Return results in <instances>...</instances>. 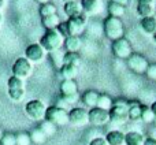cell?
Masks as SVG:
<instances>
[{"label": "cell", "instance_id": "cell-36", "mask_svg": "<svg viewBox=\"0 0 156 145\" xmlns=\"http://www.w3.org/2000/svg\"><path fill=\"white\" fill-rule=\"evenodd\" d=\"M62 99L65 100L69 105H73V104H76L78 100H80V94L76 93V94H69V96H62Z\"/></svg>", "mask_w": 156, "mask_h": 145}, {"label": "cell", "instance_id": "cell-14", "mask_svg": "<svg viewBox=\"0 0 156 145\" xmlns=\"http://www.w3.org/2000/svg\"><path fill=\"white\" fill-rule=\"evenodd\" d=\"M82 11L86 15H94L101 11V0H81Z\"/></svg>", "mask_w": 156, "mask_h": 145}, {"label": "cell", "instance_id": "cell-28", "mask_svg": "<svg viewBox=\"0 0 156 145\" xmlns=\"http://www.w3.org/2000/svg\"><path fill=\"white\" fill-rule=\"evenodd\" d=\"M107 10H108L110 16H115V18H121V16L125 14V7L123 5L116 4V3H112V2L108 3Z\"/></svg>", "mask_w": 156, "mask_h": 145}, {"label": "cell", "instance_id": "cell-17", "mask_svg": "<svg viewBox=\"0 0 156 145\" xmlns=\"http://www.w3.org/2000/svg\"><path fill=\"white\" fill-rule=\"evenodd\" d=\"M100 93H97L96 90H86L85 93L81 96V101L83 103V105H86L88 108H94L97 107V101H99Z\"/></svg>", "mask_w": 156, "mask_h": 145}, {"label": "cell", "instance_id": "cell-19", "mask_svg": "<svg viewBox=\"0 0 156 145\" xmlns=\"http://www.w3.org/2000/svg\"><path fill=\"white\" fill-rule=\"evenodd\" d=\"M60 92L62 96H69V94L78 93V85L74 80H63L60 83Z\"/></svg>", "mask_w": 156, "mask_h": 145}, {"label": "cell", "instance_id": "cell-35", "mask_svg": "<svg viewBox=\"0 0 156 145\" xmlns=\"http://www.w3.org/2000/svg\"><path fill=\"white\" fill-rule=\"evenodd\" d=\"M145 75L149 78V80H152V81L156 82V63H149L148 70H147Z\"/></svg>", "mask_w": 156, "mask_h": 145}, {"label": "cell", "instance_id": "cell-43", "mask_svg": "<svg viewBox=\"0 0 156 145\" xmlns=\"http://www.w3.org/2000/svg\"><path fill=\"white\" fill-rule=\"evenodd\" d=\"M4 7V0H0V10Z\"/></svg>", "mask_w": 156, "mask_h": 145}, {"label": "cell", "instance_id": "cell-5", "mask_svg": "<svg viewBox=\"0 0 156 145\" xmlns=\"http://www.w3.org/2000/svg\"><path fill=\"white\" fill-rule=\"evenodd\" d=\"M45 121L54 123L55 126H65L69 123V111L56 105H51L47 108Z\"/></svg>", "mask_w": 156, "mask_h": 145}, {"label": "cell", "instance_id": "cell-22", "mask_svg": "<svg viewBox=\"0 0 156 145\" xmlns=\"http://www.w3.org/2000/svg\"><path fill=\"white\" fill-rule=\"evenodd\" d=\"M60 75L63 77V80H74L78 74V66L76 65H65L63 63L60 66Z\"/></svg>", "mask_w": 156, "mask_h": 145}, {"label": "cell", "instance_id": "cell-1", "mask_svg": "<svg viewBox=\"0 0 156 145\" xmlns=\"http://www.w3.org/2000/svg\"><path fill=\"white\" fill-rule=\"evenodd\" d=\"M88 22V16L86 14H80L77 16L69 18L67 21L60 22V25L58 26V30L63 34V37H69V36H80L83 32Z\"/></svg>", "mask_w": 156, "mask_h": 145}, {"label": "cell", "instance_id": "cell-16", "mask_svg": "<svg viewBox=\"0 0 156 145\" xmlns=\"http://www.w3.org/2000/svg\"><path fill=\"white\" fill-rule=\"evenodd\" d=\"M63 11H65V14L69 18H73V16L82 14L83 11H82V5H81V0H74V2H70V3H65Z\"/></svg>", "mask_w": 156, "mask_h": 145}, {"label": "cell", "instance_id": "cell-9", "mask_svg": "<svg viewBox=\"0 0 156 145\" xmlns=\"http://www.w3.org/2000/svg\"><path fill=\"white\" fill-rule=\"evenodd\" d=\"M126 62H127V67L133 72H136V74H145L149 66V62L147 60L145 56H143L141 54H134V52Z\"/></svg>", "mask_w": 156, "mask_h": 145}, {"label": "cell", "instance_id": "cell-3", "mask_svg": "<svg viewBox=\"0 0 156 145\" xmlns=\"http://www.w3.org/2000/svg\"><path fill=\"white\" fill-rule=\"evenodd\" d=\"M129 121V101L125 99L114 100V105L110 110V122L114 125H125Z\"/></svg>", "mask_w": 156, "mask_h": 145}, {"label": "cell", "instance_id": "cell-25", "mask_svg": "<svg viewBox=\"0 0 156 145\" xmlns=\"http://www.w3.org/2000/svg\"><path fill=\"white\" fill-rule=\"evenodd\" d=\"M41 22H43V26L45 27L47 30L58 29V26L60 25V18L58 14H54V15L43 16V18H41Z\"/></svg>", "mask_w": 156, "mask_h": 145}, {"label": "cell", "instance_id": "cell-7", "mask_svg": "<svg viewBox=\"0 0 156 145\" xmlns=\"http://www.w3.org/2000/svg\"><path fill=\"white\" fill-rule=\"evenodd\" d=\"M7 88H8V96L12 99L14 101H21L25 97V82L23 80L18 77H10L7 81Z\"/></svg>", "mask_w": 156, "mask_h": 145}, {"label": "cell", "instance_id": "cell-13", "mask_svg": "<svg viewBox=\"0 0 156 145\" xmlns=\"http://www.w3.org/2000/svg\"><path fill=\"white\" fill-rule=\"evenodd\" d=\"M47 51L40 45V44H30L26 49H25V58L29 60L30 63H40L45 58Z\"/></svg>", "mask_w": 156, "mask_h": 145}, {"label": "cell", "instance_id": "cell-39", "mask_svg": "<svg viewBox=\"0 0 156 145\" xmlns=\"http://www.w3.org/2000/svg\"><path fill=\"white\" fill-rule=\"evenodd\" d=\"M55 105H56V107H60V108H65V110L69 107V104L65 101V100L62 99V97H60V99L58 100V103H56V104H55Z\"/></svg>", "mask_w": 156, "mask_h": 145}, {"label": "cell", "instance_id": "cell-29", "mask_svg": "<svg viewBox=\"0 0 156 145\" xmlns=\"http://www.w3.org/2000/svg\"><path fill=\"white\" fill-rule=\"evenodd\" d=\"M155 114L148 105H143V111H141V121L145 123H154L155 121Z\"/></svg>", "mask_w": 156, "mask_h": 145}, {"label": "cell", "instance_id": "cell-23", "mask_svg": "<svg viewBox=\"0 0 156 145\" xmlns=\"http://www.w3.org/2000/svg\"><path fill=\"white\" fill-rule=\"evenodd\" d=\"M155 12V5L152 3H137V14L138 16L147 18V16H152Z\"/></svg>", "mask_w": 156, "mask_h": 145}, {"label": "cell", "instance_id": "cell-20", "mask_svg": "<svg viewBox=\"0 0 156 145\" xmlns=\"http://www.w3.org/2000/svg\"><path fill=\"white\" fill-rule=\"evenodd\" d=\"M140 26L143 29L144 33L147 34H152L156 32V16H147V18H143L140 22Z\"/></svg>", "mask_w": 156, "mask_h": 145}, {"label": "cell", "instance_id": "cell-21", "mask_svg": "<svg viewBox=\"0 0 156 145\" xmlns=\"http://www.w3.org/2000/svg\"><path fill=\"white\" fill-rule=\"evenodd\" d=\"M144 137L140 132H129L125 134V145H143Z\"/></svg>", "mask_w": 156, "mask_h": 145}, {"label": "cell", "instance_id": "cell-31", "mask_svg": "<svg viewBox=\"0 0 156 145\" xmlns=\"http://www.w3.org/2000/svg\"><path fill=\"white\" fill-rule=\"evenodd\" d=\"M54 14H56V5L52 4L51 2L40 5V15H41V18H43V16H48V15H54Z\"/></svg>", "mask_w": 156, "mask_h": 145}, {"label": "cell", "instance_id": "cell-40", "mask_svg": "<svg viewBox=\"0 0 156 145\" xmlns=\"http://www.w3.org/2000/svg\"><path fill=\"white\" fill-rule=\"evenodd\" d=\"M112 3H116V4H121V5H123V7H126L127 4H129V2L130 0H111Z\"/></svg>", "mask_w": 156, "mask_h": 145}, {"label": "cell", "instance_id": "cell-27", "mask_svg": "<svg viewBox=\"0 0 156 145\" xmlns=\"http://www.w3.org/2000/svg\"><path fill=\"white\" fill-rule=\"evenodd\" d=\"M114 105V100L111 99V96L105 93H100L99 96V101H97V107L101 108V110H105V111H110Z\"/></svg>", "mask_w": 156, "mask_h": 145}, {"label": "cell", "instance_id": "cell-33", "mask_svg": "<svg viewBox=\"0 0 156 145\" xmlns=\"http://www.w3.org/2000/svg\"><path fill=\"white\" fill-rule=\"evenodd\" d=\"M15 137H16V145H30L32 144L29 133H23V132L18 133Z\"/></svg>", "mask_w": 156, "mask_h": 145}, {"label": "cell", "instance_id": "cell-47", "mask_svg": "<svg viewBox=\"0 0 156 145\" xmlns=\"http://www.w3.org/2000/svg\"><path fill=\"white\" fill-rule=\"evenodd\" d=\"M2 21H3V15L0 14V23H2Z\"/></svg>", "mask_w": 156, "mask_h": 145}, {"label": "cell", "instance_id": "cell-10", "mask_svg": "<svg viewBox=\"0 0 156 145\" xmlns=\"http://www.w3.org/2000/svg\"><path fill=\"white\" fill-rule=\"evenodd\" d=\"M69 123L77 127L85 126L86 123H89V111L81 107L71 108L69 111Z\"/></svg>", "mask_w": 156, "mask_h": 145}, {"label": "cell", "instance_id": "cell-2", "mask_svg": "<svg viewBox=\"0 0 156 145\" xmlns=\"http://www.w3.org/2000/svg\"><path fill=\"white\" fill-rule=\"evenodd\" d=\"M40 44L47 52H56L65 45V37L58 29L47 30L44 36L40 38Z\"/></svg>", "mask_w": 156, "mask_h": 145}, {"label": "cell", "instance_id": "cell-8", "mask_svg": "<svg viewBox=\"0 0 156 145\" xmlns=\"http://www.w3.org/2000/svg\"><path fill=\"white\" fill-rule=\"evenodd\" d=\"M112 54L115 55L116 58L119 59H129L130 56L133 55V47H132V43L127 40L126 37H122L119 40H115L112 41Z\"/></svg>", "mask_w": 156, "mask_h": 145}, {"label": "cell", "instance_id": "cell-30", "mask_svg": "<svg viewBox=\"0 0 156 145\" xmlns=\"http://www.w3.org/2000/svg\"><path fill=\"white\" fill-rule=\"evenodd\" d=\"M40 127L41 130L44 132V134L47 136V137H51V136H54L55 133H56V126H55L54 123H51V122H48V121H45L44 119L43 122L40 123Z\"/></svg>", "mask_w": 156, "mask_h": 145}, {"label": "cell", "instance_id": "cell-6", "mask_svg": "<svg viewBox=\"0 0 156 145\" xmlns=\"http://www.w3.org/2000/svg\"><path fill=\"white\" fill-rule=\"evenodd\" d=\"M25 112L32 121H44L47 107L41 100H30L25 105Z\"/></svg>", "mask_w": 156, "mask_h": 145}, {"label": "cell", "instance_id": "cell-45", "mask_svg": "<svg viewBox=\"0 0 156 145\" xmlns=\"http://www.w3.org/2000/svg\"><path fill=\"white\" fill-rule=\"evenodd\" d=\"M152 38H154V41H155V44H156V32L154 33V36H152Z\"/></svg>", "mask_w": 156, "mask_h": 145}, {"label": "cell", "instance_id": "cell-12", "mask_svg": "<svg viewBox=\"0 0 156 145\" xmlns=\"http://www.w3.org/2000/svg\"><path fill=\"white\" fill-rule=\"evenodd\" d=\"M108 122H110V111L101 110L99 107L89 110V123L93 126H104Z\"/></svg>", "mask_w": 156, "mask_h": 145}, {"label": "cell", "instance_id": "cell-38", "mask_svg": "<svg viewBox=\"0 0 156 145\" xmlns=\"http://www.w3.org/2000/svg\"><path fill=\"white\" fill-rule=\"evenodd\" d=\"M143 145H156V138L155 137H147L145 140H144Z\"/></svg>", "mask_w": 156, "mask_h": 145}, {"label": "cell", "instance_id": "cell-18", "mask_svg": "<svg viewBox=\"0 0 156 145\" xmlns=\"http://www.w3.org/2000/svg\"><path fill=\"white\" fill-rule=\"evenodd\" d=\"M107 145H125V133L121 130H111L105 136Z\"/></svg>", "mask_w": 156, "mask_h": 145}, {"label": "cell", "instance_id": "cell-15", "mask_svg": "<svg viewBox=\"0 0 156 145\" xmlns=\"http://www.w3.org/2000/svg\"><path fill=\"white\" fill-rule=\"evenodd\" d=\"M82 47V40L80 36H69L65 38V48L66 52H76L78 54V51Z\"/></svg>", "mask_w": 156, "mask_h": 145}, {"label": "cell", "instance_id": "cell-11", "mask_svg": "<svg viewBox=\"0 0 156 145\" xmlns=\"http://www.w3.org/2000/svg\"><path fill=\"white\" fill-rule=\"evenodd\" d=\"M33 66L26 58H18V59L14 62L12 65V75L14 77H18L21 80H25L27 78L30 74H32Z\"/></svg>", "mask_w": 156, "mask_h": 145}, {"label": "cell", "instance_id": "cell-4", "mask_svg": "<svg viewBox=\"0 0 156 145\" xmlns=\"http://www.w3.org/2000/svg\"><path fill=\"white\" fill-rule=\"evenodd\" d=\"M103 29H104V34L107 36L110 40L115 41L123 37L125 34V26L121 18H115V16H110L104 19L103 23Z\"/></svg>", "mask_w": 156, "mask_h": 145}, {"label": "cell", "instance_id": "cell-46", "mask_svg": "<svg viewBox=\"0 0 156 145\" xmlns=\"http://www.w3.org/2000/svg\"><path fill=\"white\" fill-rule=\"evenodd\" d=\"M62 2H65V3H70V2H74V0H62Z\"/></svg>", "mask_w": 156, "mask_h": 145}, {"label": "cell", "instance_id": "cell-48", "mask_svg": "<svg viewBox=\"0 0 156 145\" xmlns=\"http://www.w3.org/2000/svg\"><path fill=\"white\" fill-rule=\"evenodd\" d=\"M154 125H155V126H156V116H155V121H154Z\"/></svg>", "mask_w": 156, "mask_h": 145}, {"label": "cell", "instance_id": "cell-32", "mask_svg": "<svg viewBox=\"0 0 156 145\" xmlns=\"http://www.w3.org/2000/svg\"><path fill=\"white\" fill-rule=\"evenodd\" d=\"M63 63L65 65H80V55L76 52H65L63 55Z\"/></svg>", "mask_w": 156, "mask_h": 145}, {"label": "cell", "instance_id": "cell-26", "mask_svg": "<svg viewBox=\"0 0 156 145\" xmlns=\"http://www.w3.org/2000/svg\"><path fill=\"white\" fill-rule=\"evenodd\" d=\"M30 134V140H32V143L33 144H37V145H40V144H44L47 141V136L44 134V132L40 129V127H36V129H33L32 132L29 133Z\"/></svg>", "mask_w": 156, "mask_h": 145}, {"label": "cell", "instance_id": "cell-42", "mask_svg": "<svg viewBox=\"0 0 156 145\" xmlns=\"http://www.w3.org/2000/svg\"><path fill=\"white\" fill-rule=\"evenodd\" d=\"M37 3H40V4H45V3H49V0H36Z\"/></svg>", "mask_w": 156, "mask_h": 145}, {"label": "cell", "instance_id": "cell-37", "mask_svg": "<svg viewBox=\"0 0 156 145\" xmlns=\"http://www.w3.org/2000/svg\"><path fill=\"white\" fill-rule=\"evenodd\" d=\"M89 145H107V141H105V138H103V137H96L90 141Z\"/></svg>", "mask_w": 156, "mask_h": 145}, {"label": "cell", "instance_id": "cell-24", "mask_svg": "<svg viewBox=\"0 0 156 145\" xmlns=\"http://www.w3.org/2000/svg\"><path fill=\"white\" fill-rule=\"evenodd\" d=\"M141 111L143 104L138 101H129V119L130 121H138L141 119Z\"/></svg>", "mask_w": 156, "mask_h": 145}, {"label": "cell", "instance_id": "cell-41", "mask_svg": "<svg viewBox=\"0 0 156 145\" xmlns=\"http://www.w3.org/2000/svg\"><path fill=\"white\" fill-rule=\"evenodd\" d=\"M151 110L154 111V114L156 115V100H155V101H154V103H152V104H151Z\"/></svg>", "mask_w": 156, "mask_h": 145}, {"label": "cell", "instance_id": "cell-34", "mask_svg": "<svg viewBox=\"0 0 156 145\" xmlns=\"http://www.w3.org/2000/svg\"><path fill=\"white\" fill-rule=\"evenodd\" d=\"M2 145H16V137L15 134H11V133H7V134L3 136L2 141H0Z\"/></svg>", "mask_w": 156, "mask_h": 145}, {"label": "cell", "instance_id": "cell-44", "mask_svg": "<svg viewBox=\"0 0 156 145\" xmlns=\"http://www.w3.org/2000/svg\"><path fill=\"white\" fill-rule=\"evenodd\" d=\"M3 136H4V133H3V130H2V127H0V141H2V138H3Z\"/></svg>", "mask_w": 156, "mask_h": 145}]
</instances>
